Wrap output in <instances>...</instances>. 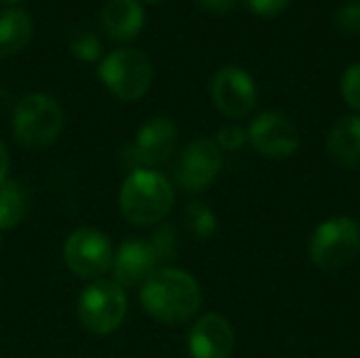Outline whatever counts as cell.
<instances>
[{
	"label": "cell",
	"mask_w": 360,
	"mask_h": 358,
	"mask_svg": "<svg viewBox=\"0 0 360 358\" xmlns=\"http://www.w3.org/2000/svg\"><path fill=\"white\" fill-rule=\"evenodd\" d=\"M139 302L158 323L181 325L200 310L202 291L196 279L186 270L160 268L141 285Z\"/></svg>",
	"instance_id": "1"
},
{
	"label": "cell",
	"mask_w": 360,
	"mask_h": 358,
	"mask_svg": "<svg viewBox=\"0 0 360 358\" xmlns=\"http://www.w3.org/2000/svg\"><path fill=\"white\" fill-rule=\"evenodd\" d=\"M120 211L133 226H154L162 222L175 203L171 181L152 169L131 171L120 188Z\"/></svg>",
	"instance_id": "2"
},
{
	"label": "cell",
	"mask_w": 360,
	"mask_h": 358,
	"mask_svg": "<svg viewBox=\"0 0 360 358\" xmlns=\"http://www.w3.org/2000/svg\"><path fill=\"white\" fill-rule=\"evenodd\" d=\"M63 110L46 93H30L13 110V135L25 148H46L63 131Z\"/></svg>",
	"instance_id": "3"
},
{
	"label": "cell",
	"mask_w": 360,
	"mask_h": 358,
	"mask_svg": "<svg viewBox=\"0 0 360 358\" xmlns=\"http://www.w3.org/2000/svg\"><path fill=\"white\" fill-rule=\"evenodd\" d=\"M308 253L323 270L335 272L348 268L360 253L359 222L346 215L325 219L310 236Z\"/></svg>",
	"instance_id": "4"
},
{
	"label": "cell",
	"mask_w": 360,
	"mask_h": 358,
	"mask_svg": "<svg viewBox=\"0 0 360 358\" xmlns=\"http://www.w3.org/2000/svg\"><path fill=\"white\" fill-rule=\"evenodd\" d=\"M97 74L114 97L122 101H135L148 93L154 70L143 51L116 49L108 57H103Z\"/></svg>",
	"instance_id": "5"
},
{
	"label": "cell",
	"mask_w": 360,
	"mask_h": 358,
	"mask_svg": "<svg viewBox=\"0 0 360 358\" xmlns=\"http://www.w3.org/2000/svg\"><path fill=\"white\" fill-rule=\"evenodd\" d=\"M127 317V293L114 281H93L78 298V319L95 335L114 333Z\"/></svg>",
	"instance_id": "6"
},
{
	"label": "cell",
	"mask_w": 360,
	"mask_h": 358,
	"mask_svg": "<svg viewBox=\"0 0 360 358\" xmlns=\"http://www.w3.org/2000/svg\"><path fill=\"white\" fill-rule=\"evenodd\" d=\"M65 266L84 281H99L112 270L114 249L110 238L95 228H80L72 232L63 245Z\"/></svg>",
	"instance_id": "7"
},
{
	"label": "cell",
	"mask_w": 360,
	"mask_h": 358,
	"mask_svg": "<svg viewBox=\"0 0 360 358\" xmlns=\"http://www.w3.org/2000/svg\"><path fill=\"white\" fill-rule=\"evenodd\" d=\"M177 139V124L167 116H154L141 124L135 141L124 150V162L131 171L158 167L173 156Z\"/></svg>",
	"instance_id": "8"
},
{
	"label": "cell",
	"mask_w": 360,
	"mask_h": 358,
	"mask_svg": "<svg viewBox=\"0 0 360 358\" xmlns=\"http://www.w3.org/2000/svg\"><path fill=\"white\" fill-rule=\"evenodd\" d=\"M221 167H224V156L217 141L209 137H198L190 141L181 152L175 165V177L184 192L200 194L213 186Z\"/></svg>",
	"instance_id": "9"
},
{
	"label": "cell",
	"mask_w": 360,
	"mask_h": 358,
	"mask_svg": "<svg viewBox=\"0 0 360 358\" xmlns=\"http://www.w3.org/2000/svg\"><path fill=\"white\" fill-rule=\"evenodd\" d=\"M247 137L255 152L272 160L289 158L300 148V131L295 122L274 110L257 114L247 129Z\"/></svg>",
	"instance_id": "10"
},
{
	"label": "cell",
	"mask_w": 360,
	"mask_h": 358,
	"mask_svg": "<svg viewBox=\"0 0 360 358\" xmlns=\"http://www.w3.org/2000/svg\"><path fill=\"white\" fill-rule=\"evenodd\" d=\"M211 99L228 118H245L257 103V89L249 72L226 65L211 80Z\"/></svg>",
	"instance_id": "11"
},
{
	"label": "cell",
	"mask_w": 360,
	"mask_h": 358,
	"mask_svg": "<svg viewBox=\"0 0 360 358\" xmlns=\"http://www.w3.org/2000/svg\"><path fill=\"white\" fill-rule=\"evenodd\" d=\"M188 350L192 358H230L234 350V329L221 314L200 317L188 335Z\"/></svg>",
	"instance_id": "12"
},
{
	"label": "cell",
	"mask_w": 360,
	"mask_h": 358,
	"mask_svg": "<svg viewBox=\"0 0 360 358\" xmlns=\"http://www.w3.org/2000/svg\"><path fill=\"white\" fill-rule=\"evenodd\" d=\"M158 268V260L148 241L129 238L120 243L112 260V281L124 287L143 285Z\"/></svg>",
	"instance_id": "13"
},
{
	"label": "cell",
	"mask_w": 360,
	"mask_h": 358,
	"mask_svg": "<svg viewBox=\"0 0 360 358\" xmlns=\"http://www.w3.org/2000/svg\"><path fill=\"white\" fill-rule=\"evenodd\" d=\"M99 19L112 40H133L146 23V13L139 0H110Z\"/></svg>",
	"instance_id": "14"
},
{
	"label": "cell",
	"mask_w": 360,
	"mask_h": 358,
	"mask_svg": "<svg viewBox=\"0 0 360 358\" xmlns=\"http://www.w3.org/2000/svg\"><path fill=\"white\" fill-rule=\"evenodd\" d=\"M327 152L335 165L360 169V116L340 118L327 135Z\"/></svg>",
	"instance_id": "15"
},
{
	"label": "cell",
	"mask_w": 360,
	"mask_h": 358,
	"mask_svg": "<svg viewBox=\"0 0 360 358\" xmlns=\"http://www.w3.org/2000/svg\"><path fill=\"white\" fill-rule=\"evenodd\" d=\"M34 34V21L25 8L8 6L0 11V59L17 55L27 46Z\"/></svg>",
	"instance_id": "16"
},
{
	"label": "cell",
	"mask_w": 360,
	"mask_h": 358,
	"mask_svg": "<svg viewBox=\"0 0 360 358\" xmlns=\"http://www.w3.org/2000/svg\"><path fill=\"white\" fill-rule=\"evenodd\" d=\"M30 209V194L19 181L6 179L0 186V230L17 228Z\"/></svg>",
	"instance_id": "17"
},
{
	"label": "cell",
	"mask_w": 360,
	"mask_h": 358,
	"mask_svg": "<svg viewBox=\"0 0 360 358\" xmlns=\"http://www.w3.org/2000/svg\"><path fill=\"white\" fill-rule=\"evenodd\" d=\"M184 222L198 241H209L217 232V215L202 203H190L184 211Z\"/></svg>",
	"instance_id": "18"
},
{
	"label": "cell",
	"mask_w": 360,
	"mask_h": 358,
	"mask_svg": "<svg viewBox=\"0 0 360 358\" xmlns=\"http://www.w3.org/2000/svg\"><path fill=\"white\" fill-rule=\"evenodd\" d=\"M68 46L72 51V55L80 61H97L101 57V42L97 38L95 32L86 30V27H78L70 34L68 38Z\"/></svg>",
	"instance_id": "19"
},
{
	"label": "cell",
	"mask_w": 360,
	"mask_h": 358,
	"mask_svg": "<svg viewBox=\"0 0 360 358\" xmlns=\"http://www.w3.org/2000/svg\"><path fill=\"white\" fill-rule=\"evenodd\" d=\"M148 243H150L158 264H165V262L173 260L175 253H177V234H175V228L171 224L158 226Z\"/></svg>",
	"instance_id": "20"
},
{
	"label": "cell",
	"mask_w": 360,
	"mask_h": 358,
	"mask_svg": "<svg viewBox=\"0 0 360 358\" xmlns=\"http://www.w3.org/2000/svg\"><path fill=\"white\" fill-rule=\"evenodd\" d=\"M335 25L346 34H360V0L344 2L335 8Z\"/></svg>",
	"instance_id": "21"
},
{
	"label": "cell",
	"mask_w": 360,
	"mask_h": 358,
	"mask_svg": "<svg viewBox=\"0 0 360 358\" xmlns=\"http://www.w3.org/2000/svg\"><path fill=\"white\" fill-rule=\"evenodd\" d=\"M342 97L344 101L352 108V110H359L360 112V63L350 65L344 76H342Z\"/></svg>",
	"instance_id": "22"
},
{
	"label": "cell",
	"mask_w": 360,
	"mask_h": 358,
	"mask_svg": "<svg viewBox=\"0 0 360 358\" xmlns=\"http://www.w3.org/2000/svg\"><path fill=\"white\" fill-rule=\"evenodd\" d=\"M247 141H249L247 131L238 124H228V127L219 129V133H217V146L221 150L234 152V150H240Z\"/></svg>",
	"instance_id": "23"
},
{
	"label": "cell",
	"mask_w": 360,
	"mask_h": 358,
	"mask_svg": "<svg viewBox=\"0 0 360 358\" xmlns=\"http://www.w3.org/2000/svg\"><path fill=\"white\" fill-rule=\"evenodd\" d=\"M245 4L251 13L259 17H274L283 13L291 4V0H245Z\"/></svg>",
	"instance_id": "24"
},
{
	"label": "cell",
	"mask_w": 360,
	"mask_h": 358,
	"mask_svg": "<svg viewBox=\"0 0 360 358\" xmlns=\"http://www.w3.org/2000/svg\"><path fill=\"white\" fill-rule=\"evenodd\" d=\"M196 2L202 11L211 15H228L236 6V0H196Z\"/></svg>",
	"instance_id": "25"
},
{
	"label": "cell",
	"mask_w": 360,
	"mask_h": 358,
	"mask_svg": "<svg viewBox=\"0 0 360 358\" xmlns=\"http://www.w3.org/2000/svg\"><path fill=\"white\" fill-rule=\"evenodd\" d=\"M8 169H11V156H8V150H6L4 141H0V186L6 181Z\"/></svg>",
	"instance_id": "26"
},
{
	"label": "cell",
	"mask_w": 360,
	"mask_h": 358,
	"mask_svg": "<svg viewBox=\"0 0 360 358\" xmlns=\"http://www.w3.org/2000/svg\"><path fill=\"white\" fill-rule=\"evenodd\" d=\"M2 4H15V2H23V0H0Z\"/></svg>",
	"instance_id": "27"
},
{
	"label": "cell",
	"mask_w": 360,
	"mask_h": 358,
	"mask_svg": "<svg viewBox=\"0 0 360 358\" xmlns=\"http://www.w3.org/2000/svg\"><path fill=\"white\" fill-rule=\"evenodd\" d=\"M143 2H162V0H143Z\"/></svg>",
	"instance_id": "28"
},
{
	"label": "cell",
	"mask_w": 360,
	"mask_h": 358,
	"mask_svg": "<svg viewBox=\"0 0 360 358\" xmlns=\"http://www.w3.org/2000/svg\"><path fill=\"white\" fill-rule=\"evenodd\" d=\"M0 247H2V238H0Z\"/></svg>",
	"instance_id": "29"
}]
</instances>
